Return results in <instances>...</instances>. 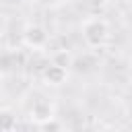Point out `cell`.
Wrapping results in <instances>:
<instances>
[{
	"mask_svg": "<svg viewBox=\"0 0 132 132\" xmlns=\"http://www.w3.org/2000/svg\"><path fill=\"white\" fill-rule=\"evenodd\" d=\"M21 41L25 47L33 50V52H41L47 47L50 43V35L45 31V27H41L39 23H27L23 27V33H21Z\"/></svg>",
	"mask_w": 132,
	"mask_h": 132,
	"instance_id": "7a4b0ae2",
	"label": "cell"
},
{
	"mask_svg": "<svg viewBox=\"0 0 132 132\" xmlns=\"http://www.w3.org/2000/svg\"><path fill=\"white\" fill-rule=\"evenodd\" d=\"M68 78V68L60 66V64H54L50 62L43 70H41V80L47 85V87H62Z\"/></svg>",
	"mask_w": 132,
	"mask_h": 132,
	"instance_id": "277c9868",
	"label": "cell"
},
{
	"mask_svg": "<svg viewBox=\"0 0 132 132\" xmlns=\"http://www.w3.org/2000/svg\"><path fill=\"white\" fill-rule=\"evenodd\" d=\"M29 118L35 126L43 124L45 120H52L56 118V105L47 99V97H37L33 101V105L29 107Z\"/></svg>",
	"mask_w": 132,
	"mask_h": 132,
	"instance_id": "3957f363",
	"label": "cell"
},
{
	"mask_svg": "<svg viewBox=\"0 0 132 132\" xmlns=\"http://www.w3.org/2000/svg\"><path fill=\"white\" fill-rule=\"evenodd\" d=\"M6 29H8V16L0 10V39L6 35Z\"/></svg>",
	"mask_w": 132,
	"mask_h": 132,
	"instance_id": "30bf717a",
	"label": "cell"
},
{
	"mask_svg": "<svg viewBox=\"0 0 132 132\" xmlns=\"http://www.w3.org/2000/svg\"><path fill=\"white\" fill-rule=\"evenodd\" d=\"M50 62L60 64V66H64V68H70L72 54H70L68 50H58V52H54V54H52V60H50Z\"/></svg>",
	"mask_w": 132,
	"mask_h": 132,
	"instance_id": "ba28073f",
	"label": "cell"
},
{
	"mask_svg": "<svg viewBox=\"0 0 132 132\" xmlns=\"http://www.w3.org/2000/svg\"><path fill=\"white\" fill-rule=\"evenodd\" d=\"M0 10H2V8H0Z\"/></svg>",
	"mask_w": 132,
	"mask_h": 132,
	"instance_id": "8fae6325",
	"label": "cell"
},
{
	"mask_svg": "<svg viewBox=\"0 0 132 132\" xmlns=\"http://www.w3.org/2000/svg\"><path fill=\"white\" fill-rule=\"evenodd\" d=\"M19 64V58L14 52H2L0 54V72L2 74H10Z\"/></svg>",
	"mask_w": 132,
	"mask_h": 132,
	"instance_id": "8992f818",
	"label": "cell"
},
{
	"mask_svg": "<svg viewBox=\"0 0 132 132\" xmlns=\"http://www.w3.org/2000/svg\"><path fill=\"white\" fill-rule=\"evenodd\" d=\"M80 37L89 50H99L109 39V23L103 16H87L80 23Z\"/></svg>",
	"mask_w": 132,
	"mask_h": 132,
	"instance_id": "6da1fadb",
	"label": "cell"
},
{
	"mask_svg": "<svg viewBox=\"0 0 132 132\" xmlns=\"http://www.w3.org/2000/svg\"><path fill=\"white\" fill-rule=\"evenodd\" d=\"M19 120L10 109H0V130H16Z\"/></svg>",
	"mask_w": 132,
	"mask_h": 132,
	"instance_id": "52a82bcc",
	"label": "cell"
},
{
	"mask_svg": "<svg viewBox=\"0 0 132 132\" xmlns=\"http://www.w3.org/2000/svg\"><path fill=\"white\" fill-rule=\"evenodd\" d=\"M70 66H74L78 72H89V70H93L95 66H97V56H95V50H89V52H85L82 56H72V62H70Z\"/></svg>",
	"mask_w": 132,
	"mask_h": 132,
	"instance_id": "5b68a950",
	"label": "cell"
},
{
	"mask_svg": "<svg viewBox=\"0 0 132 132\" xmlns=\"http://www.w3.org/2000/svg\"><path fill=\"white\" fill-rule=\"evenodd\" d=\"M39 128H41V130H60L62 124H60L56 118H52V120H45L43 124H39Z\"/></svg>",
	"mask_w": 132,
	"mask_h": 132,
	"instance_id": "9c48e42d",
	"label": "cell"
}]
</instances>
